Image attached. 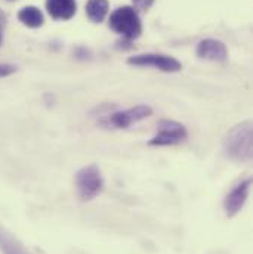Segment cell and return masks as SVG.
I'll list each match as a JSON object with an SVG mask.
<instances>
[{
    "label": "cell",
    "instance_id": "9",
    "mask_svg": "<svg viewBox=\"0 0 253 254\" xmlns=\"http://www.w3.org/2000/svg\"><path fill=\"white\" fill-rule=\"evenodd\" d=\"M48 13L58 21H68L77 12L76 0H46Z\"/></svg>",
    "mask_w": 253,
    "mask_h": 254
},
{
    "label": "cell",
    "instance_id": "3",
    "mask_svg": "<svg viewBox=\"0 0 253 254\" xmlns=\"http://www.w3.org/2000/svg\"><path fill=\"white\" fill-rule=\"evenodd\" d=\"M104 178L96 164L82 167L76 173V190L82 201L95 199L104 190Z\"/></svg>",
    "mask_w": 253,
    "mask_h": 254
},
{
    "label": "cell",
    "instance_id": "7",
    "mask_svg": "<svg viewBox=\"0 0 253 254\" xmlns=\"http://www.w3.org/2000/svg\"><path fill=\"white\" fill-rule=\"evenodd\" d=\"M251 187H252V179H245L243 182L237 184L233 190H230L225 198H224V211L227 217H234L237 216L243 205L246 204L249 193H251Z\"/></svg>",
    "mask_w": 253,
    "mask_h": 254
},
{
    "label": "cell",
    "instance_id": "6",
    "mask_svg": "<svg viewBox=\"0 0 253 254\" xmlns=\"http://www.w3.org/2000/svg\"><path fill=\"white\" fill-rule=\"evenodd\" d=\"M127 64L133 66H153L165 72H178L182 69V64L178 60L160 54H144L130 57L127 58Z\"/></svg>",
    "mask_w": 253,
    "mask_h": 254
},
{
    "label": "cell",
    "instance_id": "15",
    "mask_svg": "<svg viewBox=\"0 0 253 254\" xmlns=\"http://www.w3.org/2000/svg\"><path fill=\"white\" fill-rule=\"evenodd\" d=\"M3 21H4V15L0 12V25H1V22H3Z\"/></svg>",
    "mask_w": 253,
    "mask_h": 254
},
{
    "label": "cell",
    "instance_id": "4",
    "mask_svg": "<svg viewBox=\"0 0 253 254\" xmlns=\"http://www.w3.org/2000/svg\"><path fill=\"white\" fill-rule=\"evenodd\" d=\"M153 114V108L145 104L135 105L132 108H127L123 111L113 113L111 116L105 117L99 123L107 128H127L135 123H139L145 119H148Z\"/></svg>",
    "mask_w": 253,
    "mask_h": 254
},
{
    "label": "cell",
    "instance_id": "16",
    "mask_svg": "<svg viewBox=\"0 0 253 254\" xmlns=\"http://www.w3.org/2000/svg\"><path fill=\"white\" fill-rule=\"evenodd\" d=\"M1 42H3V34H1V27H0V45H1Z\"/></svg>",
    "mask_w": 253,
    "mask_h": 254
},
{
    "label": "cell",
    "instance_id": "1",
    "mask_svg": "<svg viewBox=\"0 0 253 254\" xmlns=\"http://www.w3.org/2000/svg\"><path fill=\"white\" fill-rule=\"evenodd\" d=\"M222 148L228 158L237 163H251L253 157V125L251 120L233 126L224 136Z\"/></svg>",
    "mask_w": 253,
    "mask_h": 254
},
{
    "label": "cell",
    "instance_id": "11",
    "mask_svg": "<svg viewBox=\"0 0 253 254\" xmlns=\"http://www.w3.org/2000/svg\"><path fill=\"white\" fill-rule=\"evenodd\" d=\"M18 19L21 24L27 25L28 28H39L45 22V16L42 10L36 6H25L18 12Z\"/></svg>",
    "mask_w": 253,
    "mask_h": 254
},
{
    "label": "cell",
    "instance_id": "8",
    "mask_svg": "<svg viewBox=\"0 0 253 254\" xmlns=\"http://www.w3.org/2000/svg\"><path fill=\"white\" fill-rule=\"evenodd\" d=\"M197 57L213 63H225L228 60V49L224 42L216 39H204L197 45Z\"/></svg>",
    "mask_w": 253,
    "mask_h": 254
},
{
    "label": "cell",
    "instance_id": "12",
    "mask_svg": "<svg viewBox=\"0 0 253 254\" xmlns=\"http://www.w3.org/2000/svg\"><path fill=\"white\" fill-rule=\"evenodd\" d=\"M108 7H110L108 0H87L86 15L92 22L101 24L108 15Z\"/></svg>",
    "mask_w": 253,
    "mask_h": 254
},
{
    "label": "cell",
    "instance_id": "5",
    "mask_svg": "<svg viewBox=\"0 0 253 254\" xmlns=\"http://www.w3.org/2000/svg\"><path fill=\"white\" fill-rule=\"evenodd\" d=\"M188 139V131L182 123L175 120H162L159 123V133L150 139L151 146H172L179 145Z\"/></svg>",
    "mask_w": 253,
    "mask_h": 254
},
{
    "label": "cell",
    "instance_id": "13",
    "mask_svg": "<svg viewBox=\"0 0 253 254\" xmlns=\"http://www.w3.org/2000/svg\"><path fill=\"white\" fill-rule=\"evenodd\" d=\"M132 7L138 12H147L154 4V0H132Z\"/></svg>",
    "mask_w": 253,
    "mask_h": 254
},
{
    "label": "cell",
    "instance_id": "2",
    "mask_svg": "<svg viewBox=\"0 0 253 254\" xmlns=\"http://www.w3.org/2000/svg\"><path fill=\"white\" fill-rule=\"evenodd\" d=\"M108 25L113 31L126 37L127 40H135L142 33V22L139 13L132 6L117 7L110 15Z\"/></svg>",
    "mask_w": 253,
    "mask_h": 254
},
{
    "label": "cell",
    "instance_id": "10",
    "mask_svg": "<svg viewBox=\"0 0 253 254\" xmlns=\"http://www.w3.org/2000/svg\"><path fill=\"white\" fill-rule=\"evenodd\" d=\"M0 252L1 254H30L24 244L7 229L0 226Z\"/></svg>",
    "mask_w": 253,
    "mask_h": 254
},
{
    "label": "cell",
    "instance_id": "14",
    "mask_svg": "<svg viewBox=\"0 0 253 254\" xmlns=\"http://www.w3.org/2000/svg\"><path fill=\"white\" fill-rule=\"evenodd\" d=\"M13 72H16V66L15 65H12V64H0V78L12 75Z\"/></svg>",
    "mask_w": 253,
    "mask_h": 254
}]
</instances>
